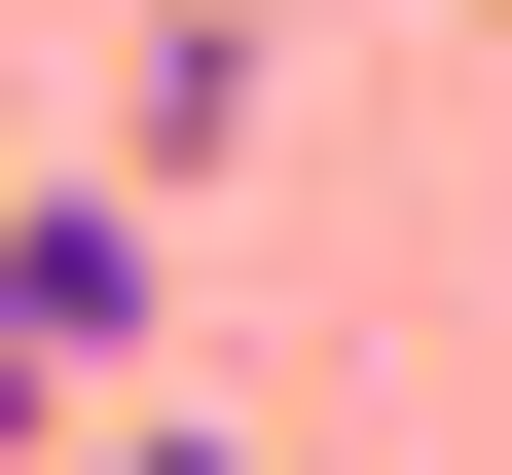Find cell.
I'll return each mask as SVG.
<instances>
[{"instance_id":"obj_1","label":"cell","mask_w":512,"mask_h":475,"mask_svg":"<svg viewBox=\"0 0 512 475\" xmlns=\"http://www.w3.org/2000/svg\"><path fill=\"white\" fill-rule=\"evenodd\" d=\"M110 366H147V183L37 147V183H0V475H74V439H110Z\"/></svg>"},{"instance_id":"obj_3","label":"cell","mask_w":512,"mask_h":475,"mask_svg":"<svg viewBox=\"0 0 512 475\" xmlns=\"http://www.w3.org/2000/svg\"><path fill=\"white\" fill-rule=\"evenodd\" d=\"M74 475H256V439H183V402H110V439H74Z\"/></svg>"},{"instance_id":"obj_2","label":"cell","mask_w":512,"mask_h":475,"mask_svg":"<svg viewBox=\"0 0 512 475\" xmlns=\"http://www.w3.org/2000/svg\"><path fill=\"white\" fill-rule=\"evenodd\" d=\"M256 74H293L256 0H147V37H110V183H220V147H256Z\"/></svg>"}]
</instances>
